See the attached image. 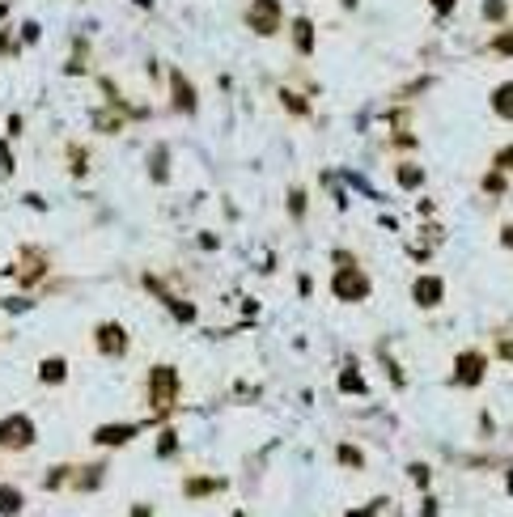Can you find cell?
<instances>
[{
  "mask_svg": "<svg viewBox=\"0 0 513 517\" xmlns=\"http://www.w3.org/2000/svg\"><path fill=\"white\" fill-rule=\"evenodd\" d=\"M183 395V382H178V369L174 365H153L149 369V399L157 412H170Z\"/></svg>",
  "mask_w": 513,
  "mask_h": 517,
  "instance_id": "cell-1",
  "label": "cell"
},
{
  "mask_svg": "<svg viewBox=\"0 0 513 517\" xmlns=\"http://www.w3.org/2000/svg\"><path fill=\"white\" fill-rule=\"evenodd\" d=\"M34 446V420L13 412V416H0V450H30Z\"/></svg>",
  "mask_w": 513,
  "mask_h": 517,
  "instance_id": "cell-2",
  "label": "cell"
},
{
  "mask_svg": "<svg viewBox=\"0 0 513 517\" xmlns=\"http://www.w3.org/2000/svg\"><path fill=\"white\" fill-rule=\"evenodd\" d=\"M331 289H335V297H340V301H365V297H369V276H365L357 263H348V267H340V272H335Z\"/></svg>",
  "mask_w": 513,
  "mask_h": 517,
  "instance_id": "cell-3",
  "label": "cell"
},
{
  "mask_svg": "<svg viewBox=\"0 0 513 517\" xmlns=\"http://www.w3.org/2000/svg\"><path fill=\"white\" fill-rule=\"evenodd\" d=\"M246 21H250L255 34H276L280 21H284V8H280V0H250Z\"/></svg>",
  "mask_w": 513,
  "mask_h": 517,
  "instance_id": "cell-4",
  "label": "cell"
},
{
  "mask_svg": "<svg viewBox=\"0 0 513 517\" xmlns=\"http://www.w3.org/2000/svg\"><path fill=\"white\" fill-rule=\"evenodd\" d=\"M93 344H98V352H102L106 361H119V356L127 352V331H123L119 323H98Z\"/></svg>",
  "mask_w": 513,
  "mask_h": 517,
  "instance_id": "cell-5",
  "label": "cell"
},
{
  "mask_svg": "<svg viewBox=\"0 0 513 517\" xmlns=\"http://www.w3.org/2000/svg\"><path fill=\"white\" fill-rule=\"evenodd\" d=\"M484 373H488V356H484V352H475V348H471V352H463V356L454 361V382H459V386H480V382H484Z\"/></svg>",
  "mask_w": 513,
  "mask_h": 517,
  "instance_id": "cell-6",
  "label": "cell"
},
{
  "mask_svg": "<svg viewBox=\"0 0 513 517\" xmlns=\"http://www.w3.org/2000/svg\"><path fill=\"white\" fill-rule=\"evenodd\" d=\"M8 272H13V280H17V284H25V289H30V284L47 272V259H42L38 250H25V255H21V263H17V267H8Z\"/></svg>",
  "mask_w": 513,
  "mask_h": 517,
  "instance_id": "cell-7",
  "label": "cell"
},
{
  "mask_svg": "<svg viewBox=\"0 0 513 517\" xmlns=\"http://www.w3.org/2000/svg\"><path fill=\"white\" fill-rule=\"evenodd\" d=\"M170 89H174V110L195 115V85H191L183 72H170Z\"/></svg>",
  "mask_w": 513,
  "mask_h": 517,
  "instance_id": "cell-8",
  "label": "cell"
},
{
  "mask_svg": "<svg viewBox=\"0 0 513 517\" xmlns=\"http://www.w3.org/2000/svg\"><path fill=\"white\" fill-rule=\"evenodd\" d=\"M412 297H416V306H437V301L446 297V284H442L437 276H425V280L412 284Z\"/></svg>",
  "mask_w": 513,
  "mask_h": 517,
  "instance_id": "cell-9",
  "label": "cell"
},
{
  "mask_svg": "<svg viewBox=\"0 0 513 517\" xmlns=\"http://www.w3.org/2000/svg\"><path fill=\"white\" fill-rule=\"evenodd\" d=\"M136 433H140L136 424H102V429L93 433V441H98V446H123V441H132Z\"/></svg>",
  "mask_w": 513,
  "mask_h": 517,
  "instance_id": "cell-10",
  "label": "cell"
},
{
  "mask_svg": "<svg viewBox=\"0 0 513 517\" xmlns=\"http://www.w3.org/2000/svg\"><path fill=\"white\" fill-rule=\"evenodd\" d=\"M293 42H297V55H314V21L310 17L293 21Z\"/></svg>",
  "mask_w": 513,
  "mask_h": 517,
  "instance_id": "cell-11",
  "label": "cell"
},
{
  "mask_svg": "<svg viewBox=\"0 0 513 517\" xmlns=\"http://www.w3.org/2000/svg\"><path fill=\"white\" fill-rule=\"evenodd\" d=\"M25 509V496H21V488H13V484H0V517H17Z\"/></svg>",
  "mask_w": 513,
  "mask_h": 517,
  "instance_id": "cell-12",
  "label": "cell"
},
{
  "mask_svg": "<svg viewBox=\"0 0 513 517\" xmlns=\"http://www.w3.org/2000/svg\"><path fill=\"white\" fill-rule=\"evenodd\" d=\"M68 378V365H64V356H47L42 365H38V382H47V386H59Z\"/></svg>",
  "mask_w": 513,
  "mask_h": 517,
  "instance_id": "cell-13",
  "label": "cell"
},
{
  "mask_svg": "<svg viewBox=\"0 0 513 517\" xmlns=\"http://www.w3.org/2000/svg\"><path fill=\"white\" fill-rule=\"evenodd\" d=\"M221 488H225V480H208V475H204V480H187V484H183V492H187L191 501L212 496V492H221Z\"/></svg>",
  "mask_w": 513,
  "mask_h": 517,
  "instance_id": "cell-14",
  "label": "cell"
},
{
  "mask_svg": "<svg viewBox=\"0 0 513 517\" xmlns=\"http://www.w3.org/2000/svg\"><path fill=\"white\" fill-rule=\"evenodd\" d=\"M492 110H497L501 119H513V81H505V85L492 93Z\"/></svg>",
  "mask_w": 513,
  "mask_h": 517,
  "instance_id": "cell-15",
  "label": "cell"
},
{
  "mask_svg": "<svg viewBox=\"0 0 513 517\" xmlns=\"http://www.w3.org/2000/svg\"><path fill=\"white\" fill-rule=\"evenodd\" d=\"M93 127H98V132H119V127H123V115H119V110H98V115H93Z\"/></svg>",
  "mask_w": 513,
  "mask_h": 517,
  "instance_id": "cell-16",
  "label": "cell"
},
{
  "mask_svg": "<svg viewBox=\"0 0 513 517\" xmlns=\"http://www.w3.org/2000/svg\"><path fill=\"white\" fill-rule=\"evenodd\" d=\"M399 182H403V187H420V182H425V170L412 165V161H403V165H399Z\"/></svg>",
  "mask_w": 513,
  "mask_h": 517,
  "instance_id": "cell-17",
  "label": "cell"
},
{
  "mask_svg": "<svg viewBox=\"0 0 513 517\" xmlns=\"http://www.w3.org/2000/svg\"><path fill=\"white\" fill-rule=\"evenodd\" d=\"M174 450H178V433H174V429H166V433H161V441H157V458H170Z\"/></svg>",
  "mask_w": 513,
  "mask_h": 517,
  "instance_id": "cell-18",
  "label": "cell"
},
{
  "mask_svg": "<svg viewBox=\"0 0 513 517\" xmlns=\"http://www.w3.org/2000/svg\"><path fill=\"white\" fill-rule=\"evenodd\" d=\"M340 386H344V390H352V395H365V382H361V373H357V369H344Z\"/></svg>",
  "mask_w": 513,
  "mask_h": 517,
  "instance_id": "cell-19",
  "label": "cell"
},
{
  "mask_svg": "<svg viewBox=\"0 0 513 517\" xmlns=\"http://www.w3.org/2000/svg\"><path fill=\"white\" fill-rule=\"evenodd\" d=\"M484 17L488 21H505V0H484Z\"/></svg>",
  "mask_w": 513,
  "mask_h": 517,
  "instance_id": "cell-20",
  "label": "cell"
},
{
  "mask_svg": "<svg viewBox=\"0 0 513 517\" xmlns=\"http://www.w3.org/2000/svg\"><path fill=\"white\" fill-rule=\"evenodd\" d=\"M492 51H497V55H513V30H505V34L492 38Z\"/></svg>",
  "mask_w": 513,
  "mask_h": 517,
  "instance_id": "cell-21",
  "label": "cell"
},
{
  "mask_svg": "<svg viewBox=\"0 0 513 517\" xmlns=\"http://www.w3.org/2000/svg\"><path fill=\"white\" fill-rule=\"evenodd\" d=\"M340 463L344 467H361V450L357 446H340Z\"/></svg>",
  "mask_w": 513,
  "mask_h": 517,
  "instance_id": "cell-22",
  "label": "cell"
},
{
  "mask_svg": "<svg viewBox=\"0 0 513 517\" xmlns=\"http://www.w3.org/2000/svg\"><path fill=\"white\" fill-rule=\"evenodd\" d=\"M280 102H284L289 110H297V115H306V102H301L297 93H289V89H280Z\"/></svg>",
  "mask_w": 513,
  "mask_h": 517,
  "instance_id": "cell-23",
  "label": "cell"
},
{
  "mask_svg": "<svg viewBox=\"0 0 513 517\" xmlns=\"http://www.w3.org/2000/svg\"><path fill=\"white\" fill-rule=\"evenodd\" d=\"M68 157H72V174H85V165H89V161H85V149H76V144H72V149H68Z\"/></svg>",
  "mask_w": 513,
  "mask_h": 517,
  "instance_id": "cell-24",
  "label": "cell"
},
{
  "mask_svg": "<svg viewBox=\"0 0 513 517\" xmlns=\"http://www.w3.org/2000/svg\"><path fill=\"white\" fill-rule=\"evenodd\" d=\"M153 178H157V182H166V149H157V153H153Z\"/></svg>",
  "mask_w": 513,
  "mask_h": 517,
  "instance_id": "cell-25",
  "label": "cell"
},
{
  "mask_svg": "<svg viewBox=\"0 0 513 517\" xmlns=\"http://www.w3.org/2000/svg\"><path fill=\"white\" fill-rule=\"evenodd\" d=\"M484 191H488V195H501V191H505V178H501V174H484Z\"/></svg>",
  "mask_w": 513,
  "mask_h": 517,
  "instance_id": "cell-26",
  "label": "cell"
},
{
  "mask_svg": "<svg viewBox=\"0 0 513 517\" xmlns=\"http://www.w3.org/2000/svg\"><path fill=\"white\" fill-rule=\"evenodd\" d=\"M289 212L301 221V212H306V191H293V195H289Z\"/></svg>",
  "mask_w": 513,
  "mask_h": 517,
  "instance_id": "cell-27",
  "label": "cell"
},
{
  "mask_svg": "<svg viewBox=\"0 0 513 517\" xmlns=\"http://www.w3.org/2000/svg\"><path fill=\"white\" fill-rule=\"evenodd\" d=\"M170 310H174V314H178L183 323H191V318H195V310H191L187 301H170Z\"/></svg>",
  "mask_w": 513,
  "mask_h": 517,
  "instance_id": "cell-28",
  "label": "cell"
},
{
  "mask_svg": "<svg viewBox=\"0 0 513 517\" xmlns=\"http://www.w3.org/2000/svg\"><path fill=\"white\" fill-rule=\"evenodd\" d=\"M8 51L17 55V38H13L8 30H0V55H8Z\"/></svg>",
  "mask_w": 513,
  "mask_h": 517,
  "instance_id": "cell-29",
  "label": "cell"
},
{
  "mask_svg": "<svg viewBox=\"0 0 513 517\" xmlns=\"http://www.w3.org/2000/svg\"><path fill=\"white\" fill-rule=\"evenodd\" d=\"M454 4H459V0H433V8H437V17H450V13H454Z\"/></svg>",
  "mask_w": 513,
  "mask_h": 517,
  "instance_id": "cell-30",
  "label": "cell"
},
{
  "mask_svg": "<svg viewBox=\"0 0 513 517\" xmlns=\"http://www.w3.org/2000/svg\"><path fill=\"white\" fill-rule=\"evenodd\" d=\"M497 165H501V170H513V144H509V149H501V153H497Z\"/></svg>",
  "mask_w": 513,
  "mask_h": 517,
  "instance_id": "cell-31",
  "label": "cell"
},
{
  "mask_svg": "<svg viewBox=\"0 0 513 517\" xmlns=\"http://www.w3.org/2000/svg\"><path fill=\"white\" fill-rule=\"evenodd\" d=\"M501 242H505V246L513 250V225H505V229H501Z\"/></svg>",
  "mask_w": 513,
  "mask_h": 517,
  "instance_id": "cell-32",
  "label": "cell"
},
{
  "mask_svg": "<svg viewBox=\"0 0 513 517\" xmlns=\"http://www.w3.org/2000/svg\"><path fill=\"white\" fill-rule=\"evenodd\" d=\"M132 517H153V509H149V505H136V509H132Z\"/></svg>",
  "mask_w": 513,
  "mask_h": 517,
  "instance_id": "cell-33",
  "label": "cell"
},
{
  "mask_svg": "<svg viewBox=\"0 0 513 517\" xmlns=\"http://www.w3.org/2000/svg\"><path fill=\"white\" fill-rule=\"evenodd\" d=\"M501 356H505V361H513V339H505V344H501Z\"/></svg>",
  "mask_w": 513,
  "mask_h": 517,
  "instance_id": "cell-34",
  "label": "cell"
},
{
  "mask_svg": "<svg viewBox=\"0 0 513 517\" xmlns=\"http://www.w3.org/2000/svg\"><path fill=\"white\" fill-rule=\"evenodd\" d=\"M348 517H374V509H365V513H348Z\"/></svg>",
  "mask_w": 513,
  "mask_h": 517,
  "instance_id": "cell-35",
  "label": "cell"
},
{
  "mask_svg": "<svg viewBox=\"0 0 513 517\" xmlns=\"http://www.w3.org/2000/svg\"><path fill=\"white\" fill-rule=\"evenodd\" d=\"M4 13H8V8H4V4H0V21H4Z\"/></svg>",
  "mask_w": 513,
  "mask_h": 517,
  "instance_id": "cell-36",
  "label": "cell"
},
{
  "mask_svg": "<svg viewBox=\"0 0 513 517\" xmlns=\"http://www.w3.org/2000/svg\"><path fill=\"white\" fill-rule=\"evenodd\" d=\"M509 496H513V471H509Z\"/></svg>",
  "mask_w": 513,
  "mask_h": 517,
  "instance_id": "cell-37",
  "label": "cell"
},
{
  "mask_svg": "<svg viewBox=\"0 0 513 517\" xmlns=\"http://www.w3.org/2000/svg\"><path fill=\"white\" fill-rule=\"evenodd\" d=\"M238 517H242V513H238Z\"/></svg>",
  "mask_w": 513,
  "mask_h": 517,
  "instance_id": "cell-38",
  "label": "cell"
}]
</instances>
